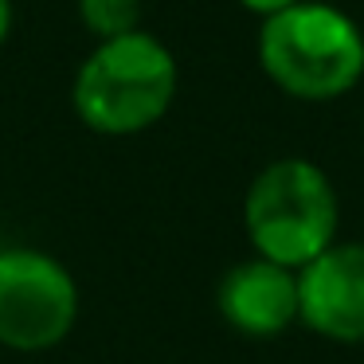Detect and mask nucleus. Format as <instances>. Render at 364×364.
Here are the masks:
<instances>
[{
	"label": "nucleus",
	"mask_w": 364,
	"mask_h": 364,
	"mask_svg": "<svg viewBox=\"0 0 364 364\" xmlns=\"http://www.w3.org/2000/svg\"><path fill=\"white\" fill-rule=\"evenodd\" d=\"M176 59L157 36L129 32L106 40L82 59L71 82V106L87 129L102 137L145 134L176 98Z\"/></svg>",
	"instance_id": "nucleus-1"
},
{
	"label": "nucleus",
	"mask_w": 364,
	"mask_h": 364,
	"mask_svg": "<svg viewBox=\"0 0 364 364\" xmlns=\"http://www.w3.org/2000/svg\"><path fill=\"white\" fill-rule=\"evenodd\" d=\"M259 67L282 95L329 102L360 82L364 32L333 4L298 0L262 20Z\"/></svg>",
	"instance_id": "nucleus-2"
},
{
	"label": "nucleus",
	"mask_w": 364,
	"mask_h": 364,
	"mask_svg": "<svg viewBox=\"0 0 364 364\" xmlns=\"http://www.w3.org/2000/svg\"><path fill=\"white\" fill-rule=\"evenodd\" d=\"M243 228L259 259L301 270L337 243L341 200L329 173L306 157L270 161L247 184Z\"/></svg>",
	"instance_id": "nucleus-3"
},
{
	"label": "nucleus",
	"mask_w": 364,
	"mask_h": 364,
	"mask_svg": "<svg viewBox=\"0 0 364 364\" xmlns=\"http://www.w3.org/2000/svg\"><path fill=\"white\" fill-rule=\"evenodd\" d=\"M79 321L75 274L48 251L9 247L0 255V345L12 353H48Z\"/></svg>",
	"instance_id": "nucleus-4"
},
{
	"label": "nucleus",
	"mask_w": 364,
	"mask_h": 364,
	"mask_svg": "<svg viewBox=\"0 0 364 364\" xmlns=\"http://www.w3.org/2000/svg\"><path fill=\"white\" fill-rule=\"evenodd\" d=\"M298 321L337 345L364 341V243H333L298 270Z\"/></svg>",
	"instance_id": "nucleus-5"
},
{
	"label": "nucleus",
	"mask_w": 364,
	"mask_h": 364,
	"mask_svg": "<svg viewBox=\"0 0 364 364\" xmlns=\"http://www.w3.org/2000/svg\"><path fill=\"white\" fill-rule=\"evenodd\" d=\"M220 317L243 337H278L298 321V270L243 259L215 286Z\"/></svg>",
	"instance_id": "nucleus-6"
},
{
	"label": "nucleus",
	"mask_w": 364,
	"mask_h": 364,
	"mask_svg": "<svg viewBox=\"0 0 364 364\" xmlns=\"http://www.w3.org/2000/svg\"><path fill=\"white\" fill-rule=\"evenodd\" d=\"M79 20L98 43L137 32L141 0H79Z\"/></svg>",
	"instance_id": "nucleus-7"
},
{
	"label": "nucleus",
	"mask_w": 364,
	"mask_h": 364,
	"mask_svg": "<svg viewBox=\"0 0 364 364\" xmlns=\"http://www.w3.org/2000/svg\"><path fill=\"white\" fill-rule=\"evenodd\" d=\"M247 12H255V16H274V12H282V9H290V4H298V0H239Z\"/></svg>",
	"instance_id": "nucleus-8"
},
{
	"label": "nucleus",
	"mask_w": 364,
	"mask_h": 364,
	"mask_svg": "<svg viewBox=\"0 0 364 364\" xmlns=\"http://www.w3.org/2000/svg\"><path fill=\"white\" fill-rule=\"evenodd\" d=\"M12 32V0H0V43Z\"/></svg>",
	"instance_id": "nucleus-9"
},
{
	"label": "nucleus",
	"mask_w": 364,
	"mask_h": 364,
	"mask_svg": "<svg viewBox=\"0 0 364 364\" xmlns=\"http://www.w3.org/2000/svg\"><path fill=\"white\" fill-rule=\"evenodd\" d=\"M4 251H9V243H4V231H0V255H4Z\"/></svg>",
	"instance_id": "nucleus-10"
}]
</instances>
